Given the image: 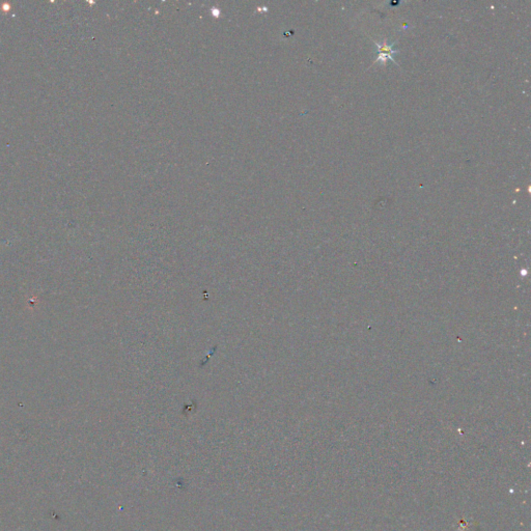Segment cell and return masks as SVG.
<instances>
[{
    "instance_id": "cell-1",
    "label": "cell",
    "mask_w": 531,
    "mask_h": 531,
    "mask_svg": "<svg viewBox=\"0 0 531 531\" xmlns=\"http://www.w3.org/2000/svg\"><path fill=\"white\" fill-rule=\"evenodd\" d=\"M375 44L377 45L378 48H379V50H378V53H379V57L377 58V60L375 62L382 61L383 64H385L386 59H391L392 61L395 62L392 55L394 53H398V51L393 48L394 43L389 45V44H387L386 42H384V44L381 45V44H378L377 42H375ZM395 64H397V62H395Z\"/></svg>"
}]
</instances>
